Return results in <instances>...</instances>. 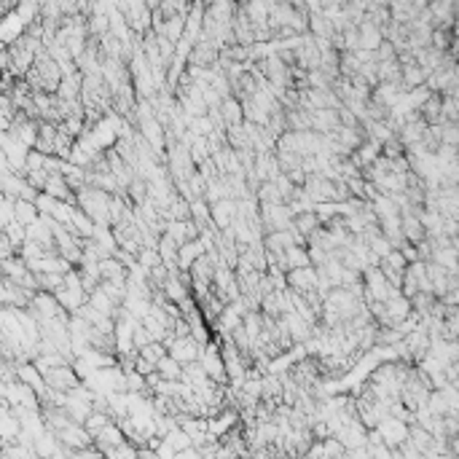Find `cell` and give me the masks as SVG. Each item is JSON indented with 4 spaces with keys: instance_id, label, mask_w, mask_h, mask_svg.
Instances as JSON below:
<instances>
[{
    "instance_id": "1",
    "label": "cell",
    "mask_w": 459,
    "mask_h": 459,
    "mask_svg": "<svg viewBox=\"0 0 459 459\" xmlns=\"http://www.w3.org/2000/svg\"><path fill=\"white\" fill-rule=\"evenodd\" d=\"M27 86H30V92L33 94H57V89H60V81H62V73H60V65L51 60V54L40 46L36 54V62H33V68L27 70V75L22 78Z\"/></svg>"
},
{
    "instance_id": "2",
    "label": "cell",
    "mask_w": 459,
    "mask_h": 459,
    "mask_svg": "<svg viewBox=\"0 0 459 459\" xmlns=\"http://www.w3.org/2000/svg\"><path fill=\"white\" fill-rule=\"evenodd\" d=\"M43 43L36 40V38L30 36H19L11 46H8V75L14 78V81H22L27 70L33 68V62H36V54L38 49H40Z\"/></svg>"
},
{
    "instance_id": "3",
    "label": "cell",
    "mask_w": 459,
    "mask_h": 459,
    "mask_svg": "<svg viewBox=\"0 0 459 459\" xmlns=\"http://www.w3.org/2000/svg\"><path fill=\"white\" fill-rule=\"evenodd\" d=\"M107 194L97 191V188H89L83 185L81 191H75V207L83 212L97 228H110V220H107Z\"/></svg>"
},
{
    "instance_id": "4",
    "label": "cell",
    "mask_w": 459,
    "mask_h": 459,
    "mask_svg": "<svg viewBox=\"0 0 459 459\" xmlns=\"http://www.w3.org/2000/svg\"><path fill=\"white\" fill-rule=\"evenodd\" d=\"M51 296H54V301H57L68 315H75V312L86 304V293H83V287H81V283H78L75 269H70V272L62 277V287L54 290Z\"/></svg>"
},
{
    "instance_id": "5",
    "label": "cell",
    "mask_w": 459,
    "mask_h": 459,
    "mask_svg": "<svg viewBox=\"0 0 459 459\" xmlns=\"http://www.w3.org/2000/svg\"><path fill=\"white\" fill-rule=\"evenodd\" d=\"M258 220L263 234H280L290 228L293 212L287 205H258Z\"/></svg>"
},
{
    "instance_id": "6",
    "label": "cell",
    "mask_w": 459,
    "mask_h": 459,
    "mask_svg": "<svg viewBox=\"0 0 459 459\" xmlns=\"http://www.w3.org/2000/svg\"><path fill=\"white\" fill-rule=\"evenodd\" d=\"M400 290H395L392 285H387V280L382 277V272L376 266L363 272V301L365 304H384L389 296H395Z\"/></svg>"
},
{
    "instance_id": "7",
    "label": "cell",
    "mask_w": 459,
    "mask_h": 459,
    "mask_svg": "<svg viewBox=\"0 0 459 459\" xmlns=\"http://www.w3.org/2000/svg\"><path fill=\"white\" fill-rule=\"evenodd\" d=\"M199 365L205 368V373H207V379H210L212 384H228L226 371H223V360H220V350H218V341H210V344L202 347Z\"/></svg>"
},
{
    "instance_id": "8",
    "label": "cell",
    "mask_w": 459,
    "mask_h": 459,
    "mask_svg": "<svg viewBox=\"0 0 459 459\" xmlns=\"http://www.w3.org/2000/svg\"><path fill=\"white\" fill-rule=\"evenodd\" d=\"M218 57H220V51L212 46L207 38H196L194 43H191V51H188V65L191 68H202V70H212L215 68V62H218Z\"/></svg>"
},
{
    "instance_id": "9",
    "label": "cell",
    "mask_w": 459,
    "mask_h": 459,
    "mask_svg": "<svg viewBox=\"0 0 459 459\" xmlns=\"http://www.w3.org/2000/svg\"><path fill=\"white\" fill-rule=\"evenodd\" d=\"M43 384H46V389H51V392L70 395L75 387H81V379L75 376V371H73L70 365H65V368L46 371V373H43Z\"/></svg>"
},
{
    "instance_id": "10",
    "label": "cell",
    "mask_w": 459,
    "mask_h": 459,
    "mask_svg": "<svg viewBox=\"0 0 459 459\" xmlns=\"http://www.w3.org/2000/svg\"><path fill=\"white\" fill-rule=\"evenodd\" d=\"M164 350L167 354L180 363V365H188V363H199V354H202V347L191 339V336H185V339H170L167 344H164Z\"/></svg>"
},
{
    "instance_id": "11",
    "label": "cell",
    "mask_w": 459,
    "mask_h": 459,
    "mask_svg": "<svg viewBox=\"0 0 459 459\" xmlns=\"http://www.w3.org/2000/svg\"><path fill=\"white\" fill-rule=\"evenodd\" d=\"M376 430H379V435H382V443L387 446L389 451L400 449V446L408 441V424L397 422V419H392V417H384L382 422L376 424Z\"/></svg>"
},
{
    "instance_id": "12",
    "label": "cell",
    "mask_w": 459,
    "mask_h": 459,
    "mask_svg": "<svg viewBox=\"0 0 459 459\" xmlns=\"http://www.w3.org/2000/svg\"><path fill=\"white\" fill-rule=\"evenodd\" d=\"M285 283H287V290H293V293H298V296L317 293V274H315L312 266L287 272V274H285Z\"/></svg>"
},
{
    "instance_id": "13",
    "label": "cell",
    "mask_w": 459,
    "mask_h": 459,
    "mask_svg": "<svg viewBox=\"0 0 459 459\" xmlns=\"http://www.w3.org/2000/svg\"><path fill=\"white\" fill-rule=\"evenodd\" d=\"M234 215H237V205L231 199H220V202L210 205V223L218 231H226L231 226Z\"/></svg>"
},
{
    "instance_id": "14",
    "label": "cell",
    "mask_w": 459,
    "mask_h": 459,
    "mask_svg": "<svg viewBox=\"0 0 459 459\" xmlns=\"http://www.w3.org/2000/svg\"><path fill=\"white\" fill-rule=\"evenodd\" d=\"M40 194H46V196H51V199H57V202H65V205H75V194L68 188V183H65L62 175H49V180H46V185H43Z\"/></svg>"
},
{
    "instance_id": "15",
    "label": "cell",
    "mask_w": 459,
    "mask_h": 459,
    "mask_svg": "<svg viewBox=\"0 0 459 459\" xmlns=\"http://www.w3.org/2000/svg\"><path fill=\"white\" fill-rule=\"evenodd\" d=\"M379 156H382V145H379L376 140H368V137H365V142H363L352 156H350V161H352L357 170H365V167H371Z\"/></svg>"
},
{
    "instance_id": "16",
    "label": "cell",
    "mask_w": 459,
    "mask_h": 459,
    "mask_svg": "<svg viewBox=\"0 0 459 459\" xmlns=\"http://www.w3.org/2000/svg\"><path fill=\"white\" fill-rule=\"evenodd\" d=\"M357 40H360V51H376L384 43V36L371 22H360L357 25Z\"/></svg>"
},
{
    "instance_id": "17",
    "label": "cell",
    "mask_w": 459,
    "mask_h": 459,
    "mask_svg": "<svg viewBox=\"0 0 459 459\" xmlns=\"http://www.w3.org/2000/svg\"><path fill=\"white\" fill-rule=\"evenodd\" d=\"M97 272H100V283H116V285H127V269L116 261V258H105L97 263Z\"/></svg>"
},
{
    "instance_id": "18",
    "label": "cell",
    "mask_w": 459,
    "mask_h": 459,
    "mask_svg": "<svg viewBox=\"0 0 459 459\" xmlns=\"http://www.w3.org/2000/svg\"><path fill=\"white\" fill-rule=\"evenodd\" d=\"M54 145H57V124L38 121V140L33 150L43 153V156H54Z\"/></svg>"
},
{
    "instance_id": "19",
    "label": "cell",
    "mask_w": 459,
    "mask_h": 459,
    "mask_svg": "<svg viewBox=\"0 0 459 459\" xmlns=\"http://www.w3.org/2000/svg\"><path fill=\"white\" fill-rule=\"evenodd\" d=\"M400 231H403V239H406L411 248H417L419 242H424V237H427L417 215H400Z\"/></svg>"
},
{
    "instance_id": "20",
    "label": "cell",
    "mask_w": 459,
    "mask_h": 459,
    "mask_svg": "<svg viewBox=\"0 0 459 459\" xmlns=\"http://www.w3.org/2000/svg\"><path fill=\"white\" fill-rule=\"evenodd\" d=\"M202 255H205V245H202L199 239L185 242L183 248L177 250V272H188V269L194 266V261L202 258Z\"/></svg>"
},
{
    "instance_id": "21",
    "label": "cell",
    "mask_w": 459,
    "mask_h": 459,
    "mask_svg": "<svg viewBox=\"0 0 459 459\" xmlns=\"http://www.w3.org/2000/svg\"><path fill=\"white\" fill-rule=\"evenodd\" d=\"M220 118H223V124H226V129H231V127H239L245 118H242V105L234 100V97H226L223 103H220Z\"/></svg>"
},
{
    "instance_id": "22",
    "label": "cell",
    "mask_w": 459,
    "mask_h": 459,
    "mask_svg": "<svg viewBox=\"0 0 459 459\" xmlns=\"http://www.w3.org/2000/svg\"><path fill=\"white\" fill-rule=\"evenodd\" d=\"M239 8L245 11V16L250 19L252 27H263V25H269V3L255 0V3H245V5H239Z\"/></svg>"
},
{
    "instance_id": "23",
    "label": "cell",
    "mask_w": 459,
    "mask_h": 459,
    "mask_svg": "<svg viewBox=\"0 0 459 459\" xmlns=\"http://www.w3.org/2000/svg\"><path fill=\"white\" fill-rule=\"evenodd\" d=\"M14 220L19 226H33L38 220V210H36V202H25V199H14Z\"/></svg>"
},
{
    "instance_id": "24",
    "label": "cell",
    "mask_w": 459,
    "mask_h": 459,
    "mask_svg": "<svg viewBox=\"0 0 459 459\" xmlns=\"http://www.w3.org/2000/svg\"><path fill=\"white\" fill-rule=\"evenodd\" d=\"M86 304H89L94 312H100V315H105V317H110V319H113V312L118 309V306H113V301L107 298L100 287H97V290H92V293L86 296Z\"/></svg>"
},
{
    "instance_id": "25",
    "label": "cell",
    "mask_w": 459,
    "mask_h": 459,
    "mask_svg": "<svg viewBox=\"0 0 459 459\" xmlns=\"http://www.w3.org/2000/svg\"><path fill=\"white\" fill-rule=\"evenodd\" d=\"M180 371H183V365L175 363L170 354H164V357L156 363V376L164 379V382H180Z\"/></svg>"
},
{
    "instance_id": "26",
    "label": "cell",
    "mask_w": 459,
    "mask_h": 459,
    "mask_svg": "<svg viewBox=\"0 0 459 459\" xmlns=\"http://www.w3.org/2000/svg\"><path fill=\"white\" fill-rule=\"evenodd\" d=\"M306 266H309V255H306V248L285 250V272H293V269H306Z\"/></svg>"
},
{
    "instance_id": "27",
    "label": "cell",
    "mask_w": 459,
    "mask_h": 459,
    "mask_svg": "<svg viewBox=\"0 0 459 459\" xmlns=\"http://www.w3.org/2000/svg\"><path fill=\"white\" fill-rule=\"evenodd\" d=\"M161 441L170 446V451H172V454H177V451H185V449H194V446H191V441H188V435H185L180 427L170 430V432H167Z\"/></svg>"
},
{
    "instance_id": "28",
    "label": "cell",
    "mask_w": 459,
    "mask_h": 459,
    "mask_svg": "<svg viewBox=\"0 0 459 459\" xmlns=\"http://www.w3.org/2000/svg\"><path fill=\"white\" fill-rule=\"evenodd\" d=\"M110 422H113V419H110L107 414H97V411H92V414H89V419L83 422V430H86V432H89V438L94 441V438H97V435H100V432H103Z\"/></svg>"
},
{
    "instance_id": "29",
    "label": "cell",
    "mask_w": 459,
    "mask_h": 459,
    "mask_svg": "<svg viewBox=\"0 0 459 459\" xmlns=\"http://www.w3.org/2000/svg\"><path fill=\"white\" fill-rule=\"evenodd\" d=\"M3 234L8 237V242L14 245L16 255H19V248H22V245H25V239H27V234H25V226H19L16 220H11V223L3 228Z\"/></svg>"
},
{
    "instance_id": "30",
    "label": "cell",
    "mask_w": 459,
    "mask_h": 459,
    "mask_svg": "<svg viewBox=\"0 0 459 459\" xmlns=\"http://www.w3.org/2000/svg\"><path fill=\"white\" fill-rule=\"evenodd\" d=\"M432 263L443 266L446 272H457V250L446 248V250H438V252H432Z\"/></svg>"
},
{
    "instance_id": "31",
    "label": "cell",
    "mask_w": 459,
    "mask_h": 459,
    "mask_svg": "<svg viewBox=\"0 0 459 459\" xmlns=\"http://www.w3.org/2000/svg\"><path fill=\"white\" fill-rule=\"evenodd\" d=\"M164 354H167V350H164V344H159V341H153V344H148V347H142L140 352H137V357H140V360H145L148 365H153V368H156V363H159V360H161Z\"/></svg>"
},
{
    "instance_id": "32",
    "label": "cell",
    "mask_w": 459,
    "mask_h": 459,
    "mask_svg": "<svg viewBox=\"0 0 459 459\" xmlns=\"http://www.w3.org/2000/svg\"><path fill=\"white\" fill-rule=\"evenodd\" d=\"M322 443V457L325 459H341L347 451H344V446L336 441V438H325V441H319Z\"/></svg>"
},
{
    "instance_id": "33",
    "label": "cell",
    "mask_w": 459,
    "mask_h": 459,
    "mask_svg": "<svg viewBox=\"0 0 459 459\" xmlns=\"http://www.w3.org/2000/svg\"><path fill=\"white\" fill-rule=\"evenodd\" d=\"M438 129H441V145H451V148H457V142H459L457 124H438Z\"/></svg>"
},
{
    "instance_id": "34",
    "label": "cell",
    "mask_w": 459,
    "mask_h": 459,
    "mask_svg": "<svg viewBox=\"0 0 459 459\" xmlns=\"http://www.w3.org/2000/svg\"><path fill=\"white\" fill-rule=\"evenodd\" d=\"M16 255V250H14V245L8 242V237L0 231V261H8V258H14Z\"/></svg>"
},
{
    "instance_id": "35",
    "label": "cell",
    "mask_w": 459,
    "mask_h": 459,
    "mask_svg": "<svg viewBox=\"0 0 459 459\" xmlns=\"http://www.w3.org/2000/svg\"><path fill=\"white\" fill-rule=\"evenodd\" d=\"M350 459H371V449L368 446H360V449H352V451H347Z\"/></svg>"
},
{
    "instance_id": "36",
    "label": "cell",
    "mask_w": 459,
    "mask_h": 459,
    "mask_svg": "<svg viewBox=\"0 0 459 459\" xmlns=\"http://www.w3.org/2000/svg\"><path fill=\"white\" fill-rule=\"evenodd\" d=\"M8 70V46L0 43V73Z\"/></svg>"
},
{
    "instance_id": "37",
    "label": "cell",
    "mask_w": 459,
    "mask_h": 459,
    "mask_svg": "<svg viewBox=\"0 0 459 459\" xmlns=\"http://www.w3.org/2000/svg\"><path fill=\"white\" fill-rule=\"evenodd\" d=\"M341 459H350V454H344V457H341Z\"/></svg>"
}]
</instances>
